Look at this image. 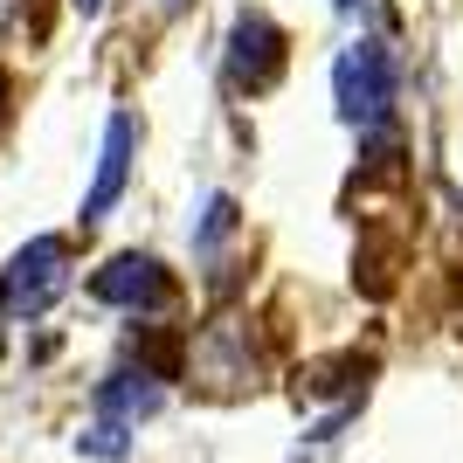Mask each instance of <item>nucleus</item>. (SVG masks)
<instances>
[{"instance_id": "1", "label": "nucleus", "mask_w": 463, "mask_h": 463, "mask_svg": "<svg viewBox=\"0 0 463 463\" xmlns=\"http://www.w3.org/2000/svg\"><path fill=\"white\" fill-rule=\"evenodd\" d=\"M332 104L367 146L394 138V104H402V70H394V49L373 35L346 42L339 62H332Z\"/></svg>"}, {"instance_id": "2", "label": "nucleus", "mask_w": 463, "mask_h": 463, "mask_svg": "<svg viewBox=\"0 0 463 463\" xmlns=\"http://www.w3.org/2000/svg\"><path fill=\"white\" fill-rule=\"evenodd\" d=\"M290 70V35L284 21L263 14V7H242V14L229 21V49H222V77H229V90L242 97H263L277 90Z\"/></svg>"}, {"instance_id": "3", "label": "nucleus", "mask_w": 463, "mask_h": 463, "mask_svg": "<svg viewBox=\"0 0 463 463\" xmlns=\"http://www.w3.org/2000/svg\"><path fill=\"white\" fill-rule=\"evenodd\" d=\"M62 290H70V242L62 235H35L0 263V305L14 318H42Z\"/></svg>"}, {"instance_id": "4", "label": "nucleus", "mask_w": 463, "mask_h": 463, "mask_svg": "<svg viewBox=\"0 0 463 463\" xmlns=\"http://www.w3.org/2000/svg\"><path fill=\"white\" fill-rule=\"evenodd\" d=\"M90 298L111 311H166L174 305V270L153 250H118L104 270L90 277Z\"/></svg>"}, {"instance_id": "5", "label": "nucleus", "mask_w": 463, "mask_h": 463, "mask_svg": "<svg viewBox=\"0 0 463 463\" xmlns=\"http://www.w3.org/2000/svg\"><path fill=\"white\" fill-rule=\"evenodd\" d=\"M132 153H138L132 111H111L104 146H97V180H90V194H83V222H104V214L125 201V187H132Z\"/></svg>"}, {"instance_id": "6", "label": "nucleus", "mask_w": 463, "mask_h": 463, "mask_svg": "<svg viewBox=\"0 0 463 463\" xmlns=\"http://www.w3.org/2000/svg\"><path fill=\"white\" fill-rule=\"evenodd\" d=\"M159 402H166V387H159L153 367H118L104 373V387H97V408H104V422H146V415H159Z\"/></svg>"}, {"instance_id": "7", "label": "nucleus", "mask_w": 463, "mask_h": 463, "mask_svg": "<svg viewBox=\"0 0 463 463\" xmlns=\"http://www.w3.org/2000/svg\"><path fill=\"white\" fill-rule=\"evenodd\" d=\"M235 229H242V208H235V194H208V201H201V222H194V256H214Z\"/></svg>"}, {"instance_id": "8", "label": "nucleus", "mask_w": 463, "mask_h": 463, "mask_svg": "<svg viewBox=\"0 0 463 463\" xmlns=\"http://www.w3.org/2000/svg\"><path fill=\"white\" fill-rule=\"evenodd\" d=\"M77 449H90V457L118 463V457H125L132 443H125V422H97V429H83V436H77Z\"/></svg>"}, {"instance_id": "9", "label": "nucleus", "mask_w": 463, "mask_h": 463, "mask_svg": "<svg viewBox=\"0 0 463 463\" xmlns=\"http://www.w3.org/2000/svg\"><path fill=\"white\" fill-rule=\"evenodd\" d=\"M332 7H339V14H360V7H367V0H332Z\"/></svg>"}, {"instance_id": "10", "label": "nucleus", "mask_w": 463, "mask_h": 463, "mask_svg": "<svg viewBox=\"0 0 463 463\" xmlns=\"http://www.w3.org/2000/svg\"><path fill=\"white\" fill-rule=\"evenodd\" d=\"M97 7H104V0H77V14H97Z\"/></svg>"}, {"instance_id": "11", "label": "nucleus", "mask_w": 463, "mask_h": 463, "mask_svg": "<svg viewBox=\"0 0 463 463\" xmlns=\"http://www.w3.org/2000/svg\"><path fill=\"white\" fill-rule=\"evenodd\" d=\"M159 7H166V14H174V7H187V0H159Z\"/></svg>"}, {"instance_id": "12", "label": "nucleus", "mask_w": 463, "mask_h": 463, "mask_svg": "<svg viewBox=\"0 0 463 463\" xmlns=\"http://www.w3.org/2000/svg\"><path fill=\"white\" fill-rule=\"evenodd\" d=\"M0 111H7V83H0Z\"/></svg>"}]
</instances>
